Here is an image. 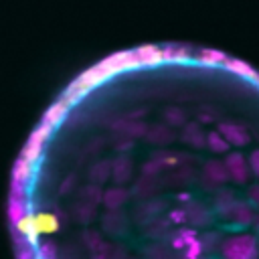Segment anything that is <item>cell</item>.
Segmentation results:
<instances>
[{
	"instance_id": "obj_1",
	"label": "cell",
	"mask_w": 259,
	"mask_h": 259,
	"mask_svg": "<svg viewBox=\"0 0 259 259\" xmlns=\"http://www.w3.org/2000/svg\"><path fill=\"white\" fill-rule=\"evenodd\" d=\"M225 259H255L257 249H255V239L245 235V237H233L225 243L223 247Z\"/></svg>"
},
{
	"instance_id": "obj_2",
	"label": "cell",
	"mask_w": 259,
	"mask_h": 259,
	"mask_svg": "<svg viewBox=\"0 0 259 259\" xmlns=\"http://www.w3.org/2000/svg\"><path fill=\"white\" fill-rule=\"evenodd\" d=\"M229 144L233 146H245L249 144V134L245 132L243 125H237V123H231V121H223L219 123V130H217Z\"/></svg>"
},
{
	"instance_id": "obj_3",
	"label": "cell",
	"mask_w": 259,
	"mask_h": 259,
	"mask_svg": "<svg viewBox=\"0 0 259 259\" xmlns=\"http://www.w3.org/2000/svg\"><path fill=\"white\" fill-rule=\"evenodd\" d=\"M225 166H227V170H229L233 180H237V182H245L247 180L249 170H247V162H245L243 154H239V152L229 154L227 160H225Z\"/></svg>"
},
{
	"instance_id": "obj_4",
	"label": "cell",
	"mask_w": 259,
	"mask_h": 259,
	"mask_svg": "<svg viewBox=\"0 0 259 259\" xmlns=\"http://www.w3.org/2000/svg\"><path fill=\"white\" fill-rule=\"evenodd\" d=\"M225 67H227L229 71H233V73L245 77V79H255V77H257V71H255L249 63L239 61V59H227V61H225Z\"/></svg>"
},
{
	"instance_id": "obj_5",
	"label": "cell",
	"mask_w": 259,
	"mask_h": 259,
	"mask_svg": "<svg viewBox=\"0 0 259 259\" xmlns=\"http://www.w3.org/2000/svg\"><path fill=\"white\" fill-rule=\"evenodd\" d=\"M67 109H69V105L65 103V101H57V103H53L47 111H45V117H42V121H47V123H51L53 127L63 119V115L67 113Z\"/></svg>"
},
{
	"instance_id": "obj_6",
	"label": "cell",
	"mask_w": 259,
	"mask_h": 259,
	"mask_svg": "<svg viewBox=\"0 0 259 259\" xmlns=\"http://www.w3.org/2000/svg\"><path fill=\"white\" fill-rule=\"evenodd\" d=\"M32 176V164L30 162H26L22 156L16 160V164H14V170H12V182H22V184H26V180Z\"/></svg>"
},
{
	"instance_id": "obj_7",
	"label": "cell",
	"mask_w": 259,
	"mask_h": 259,
	"mask_svg": "<svg viewBox=\"0 0 259 259\" xmlns=\"http://www.w3.org/2000/svg\"><path fill=\"white\" fill-rule=\"evenodd\" d=\"M28 214V208H26V200H16V198H10V206H8V217L14 225H18L24 217Z\"/></svg>"
},
{
	"instance_id": "obj_8",
	"label": "cell",
	"mask_w": 259,
	"mask_h": 259,
	"mask_svg": "<svg viewBox=\"0 0 259 259\" xmlns=\"http://www.w3.org/2000/svg\"><path fill=\"white\" fill-rule=\"evenodd\" d=\"M229 57L225 55V53H221V51H217V49H204L202 53H200V63L202 65H206V67H214V65H225V61H227Z\"/></svg>"
},
{
	"instance_id": "obj_9",
	"label": "cell",
	"mask_w": 259,
	"mask_h": 259,
	"mask_svg": "<svg viewBox=\"0 0 259 259\" xmlns=\"http://www.w3.org/2000/svg\"><path fill=\"white\" fill-rule=\"evenodd\" d=\"M204 170H206V174H208L212 180H217V182H225V180L231 176L229 170H227V166L221 164V162H208Z\"/></svg>"
},
{
	"instance_id": "obj_10",
	"label": "cell",
	"mask_w": 259,
	"mask_h": 259,
	"mask_svg": "<svg viewBox=\"0 0 259 259\" xmlns=\"http://www.w3.org/2000/svg\"><path fill=\"white\" fill-rule=\"evenodd\" d=\"M206 146H208L212 152L223 154V152H227V148H229L231 144H227V140H225L219 132H210V134L206 136Z\"/></svg>"
},
{
	"instance_id": "obj_11",
	"label": "cell",
	"mask_w": 259,
	"mask_h": 259,
	"mask_svg": "<svg viewBox=\"0 0 259 259\" xmlns=\"http://www.w3.org/2000/svg\"><path fill=\"white\" fill-rule=\"evenodd\" d=\"M231 214L235 217L237 223H243V225L251 221V208H249L247 204H243V202H235V204L231 206Z\"/></svg>"
},
{
	"instance_id": "obj_12",
	"label": "cell",
	"mask_w": 259,
	"mask_h": 259,
	"mask_svg": "<svg viewBox=\"0 0 259 259\" xmlns=\"http://www.w3.org/2000/svg\"><path fill=\"white\" fill-rule=\"evenodd\" d=\"M40 154H42V144H32V142H28V144L24 146V150H22V158H24L26 162H30V164L38 162Z\"/></svg>"
},
{
	"instance_id": "obj_13",
	"label": "cell",
	"mask_w": 259,
	"mask_h": 259,
	"mask_svg": "<svg viewBox=\"0 0 259 259\" xmlns=\"http://www.w3.org/2000/svg\"><path fill=\"white\" fill-rule=\"evenodd\" d=\"M34 225H36V231L40 233V231H55L57 229V221H55V217H51V214H36L34 217Z\"/></svg>"
},
{
	"instance_id": "obj_14",
	"label": "cell",
	"mask_w": 259,
	"mask_h": 259,
	"mask_svg": "<svg viewBox=\"0 0 259 259\" xmlns=\"http://www.w3.org/2000/svg\"><path fill=\"white\" fill-rule=\"evenodd\" d=\"M57 257V247L51 241H42L38 243V251H36V259H55Z\"/></svg>"
},
{
	"instance_id": "obj_15",
	"label": "cell",
	"mask_w": 259,
	"mask_h": 259,
	"mask_svg": "<svg viewBox=\"0 0 259 259\" xmlns=\"http://www.w3.org/2000/svg\"><path fill=\"white\" fill-rule=\"evenodd\" d=\"M125 198V192L123 190H109L107 194H105V204L109 206V208H115V206H119V202Z\"/></svg>"
},
{
	"instance_id": "obj_16",
	"label": "cell",
	"mask_w": 259,
	"mask_h": 259,
	"mask_svg": "<svg viewBox=\"0 0 259 259\" xmlns=\"http://www.w3.org/2000/svg\"><path fill=\"white\" fill-rule=\"evenodd\" d=\"M184 138H186L188 142H192L194 146H202V142H204V138H202V134H200V130H198V125H188Z\"/></svg>"
},
{
	"instance_id": "obj_17",
	"label": "cell",
	"mask_w": 259,
	"mask_h": 259,
	"mask_svg": "<svg viewBox=\"0 0 259 259\" xmlns=\"http://www.w3.org/2000/svg\"><path fill=\"white\" fill-rule=\"evenodd\" d=\"M156 51H158L156 45H144V47H138V49H136V55H138V59L144 63V61H148Z\"/></svg>"
},
{
	"instance_id": "obj_18",
	"label": "cell",
	"mask_w": 259,
	"mask_h": 259,
	"mask_svg": "<svg viewBox=\"0 0 259 259\" xmlns=\"http://www.w3.org/2000/svg\"><path fill=\"white\" fill-rule=\"evenodd\" d=\"M113 172H115L117 180H123L127 176V172H130V162L125 158H119V162L113 166Z\"/></svg>"
},
{
	"instance_id": "obj_19",
	"label": "cell",
	"mask_w": 259,
	"mask_h": 259,
	"mask_svg": "<svg viewBox=\"0 0 259 259\" xmlns=\"http://www.w3.org/2000/svg\"><path fill=\"white\" fill-rule=\"evenodd\" d=\"M12 196L10 198H16V200H24L26 198V184L22 182H12Z\"/></svg>"
},
{
	"instance_id": "obj_20",
	"label": "cell",
	"mask_w": 259,
	"mask_h": 259,
	"mask_svg": "<svg viewBox=\"0 0 259 259\" xmlns=\"http://www.w3.org/2000/svg\"><path fill=\"white\" fill-rule=\"evenodd\" d=\"M200 251H202V243H200V241H194V243L188 247V251H186V259H198Z\"/></svg>"
},
{
	"instance_id": "obj_21",
	"label": "cell",
	"mask_w": 259,
	"mask_h": 259,
	"mask_svg": "<svg viewBox=\"0 0 259 259\" xmlns=\"http://www.w3.org/2000/svg\"><path fill=\"white\" fill-rule=\"evenodd\" d=\"M249 164H251V170L259 176V150H255L253 154H251V158H249Z\"/></svg>"
},
{
	"instance_id": "obj_22",
	"label": "cell",
	"mask_w": 259,
	"mask_h": 259,
	"mask_svg": "<svg viewBox=\"0 0 259 259\" xmlns=\"http://www.w3.org/2000/svg\"><path fill=\"white\" fill-rule=\"evenodd\" d=\"M16 259H36V255H34V251H32L30 247H22V249L18 251Z\"/></svg>"
},
{
	"instance_id": "obj_23",
	"label": "cell",
	"mask_w": 259,
	"mask_h": 259,
	"mask_svg": "<svg viewBox=\"0 0 259 259\" xmlns=\"http://www.w3.org/2000/svg\"><path fill=\"white\" fill-rule=\"evenodd\" d=\"M186 59H188V49L186 47H176L174 61H186Z\"/></svg>"
},
{
	"instance_id": "obj_24",
	"label": "cell",
	"mask_w": 259,
	"mask_h": 259,
	"mask_svg": "<svg viewBox=\"0 0 259 259\" xmlns=\"http://www.w3.org/2000/svg\"><path fill=\"white\" fill-rule=\"evenodd\" d=\"M162 55H164V61H174L176 47H164V49H162Z\"/></svg>"
},
{
	"instance_id": "obj_25",
	"label": "cell",
	"mask_w": 259,
	"mask_h": 259,
	"mask_svg": "<svg viewBox=\"0 0 259 259\" xmlns=\"http://www.w3.org/2000/svg\"><path fill=\"white\" fill-rule=\"evenodd\" d=\"M170 217H172L174 223H182V221H184V212H182V210H172Z\"/></svg>"
},
{
	"instance_id": "obj_26",
	"label": "cell",
	"mask_w": 259,
	"mask_h": 259,
	"mask_svg": "<svg viewBox=\"0 0 259 259\" xmlns=\"http://www.w3.org/2000/svg\"><path fill=\"white\" fill-rule=\"evenodd\" d=\"M174 247H186V243L180 239V235H176V237H174Z\"/></svg>"
},
{
	"instance_id": "obj_27",
	"label": "cell",
	"mask_w": 259,
	"mask_h": 259,
	"mask_svg": "<svg viewBox=\"0 0 259 259\" xmlns=\"http://www.w3.org/2000/svg\"><path fill=\"white\" fill-rule=\"evenodd\" d=\"M251 196H253L255 200H259V186H253V188H251Z\"/></svg>"
},
{
	"instance_id": "obj_28",
	"label": "cell",
	"mask_w": 259,
	"mask_h": 259,
	"mask_svg": "<svg viewBox=\"0 0 259 259\" xmlns=\"http://www.w3.org/2000/svg\"><path fill=\"white\" fill-rule=\"evenodd\" d=\"M253 81H255V83H257V85H259V73H257V77H255V79H253Z\"/></svg>"
}]
</instances>
